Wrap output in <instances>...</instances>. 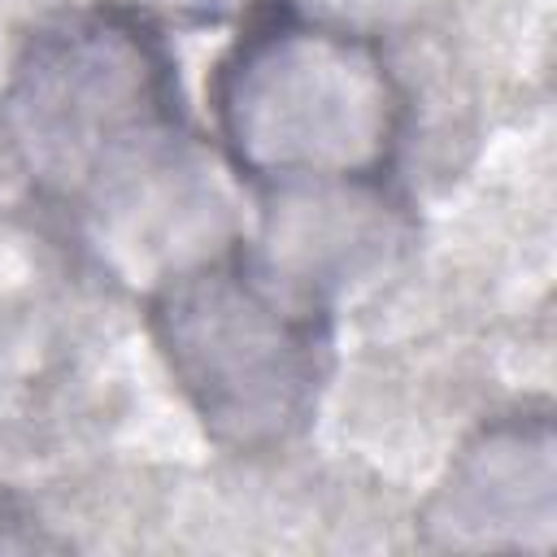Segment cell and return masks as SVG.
Segmentation results:
<instances>
[{
    "label": "cell",
    "instance_id": "obj_5",
    "mask_svg": "<svg viewBox=\"0 0 557 557\" xmlns=\"http://www.w3.org/2000/svg\"><path fill=\"white\" fill-rule=\"evenodd\" d=\"M413 535L435 553H548L557 535L553 409L540 400L483 418L426 492Z\"/></svg>",
    "mask_w": 557,
    "mask_h": 557
},
{
    "label": "cell",
    "instance_id": "obj_2",
    "mask_svg": "<svg viewBox=\"0 0 557 557\" xmlns=\"http://www.w3.org/2000/svg\"><path fill=\"white\" fill-rule=\"evenodd\" d=\"M144 313L165 374L213 444L270 457L313 426L335 305L283 278L248 239L148 292Z\"/></svg>",
    "mask_w": 557,
    "mask_h": 557
},
{
    "label": "cell",
    "instance_id": "obj_3",
    "mask_svg": "<svg viewBox=\"0 0 557 557\" xmlns=\"http://www.w3.org/2000/svg\"><path fill=\"white\" fill-rule=\"evenodd\" d=\"M187 122L161 22L122 0L65 4L35 22L9 65L0 131L30 191L65 209L100 170Z\"/></svg>",
    "mask_w": 557,
    "mask_h": 557
},
{
    "label": "cell",
    "instance_id": "obj_4",
    "mask_svg": "<svg viewBox=\"0 0 557 557\" xmlns=\"http://www.w3.org/2000/svg\"><path fill=\"white\" fill-rule=\"evenodd\" d=\"M239 187L218 144L178 122L100 170L61 213L91 270L144 300L174 274L248 239Z\"/></svg>",
    "mask_w": 557,
    "mask_h": 557
},
{
    "label": "cell",
    "instance_id": "obj_7",
    "mask_svg": "<svg viewBox=\"0 0 557 557\" xmlns=\"http://www.w3.org/2000/svg\"><path fill=\"white\" fill-rule=\"evenodd\" d=\"M261 4H274V9H287V13H300V17H313V22L357 30V35L387 44L392 35L426 22L444 0H261Z\"/></svg>",
    "mask_w": 557,
    "mask_h": 557
},
{
    "label": "cell",
    "instance_id": "obj_6",
    "mask_svg": "<svg viewBox=\"0 0 557 557\" xmlns=\"http://www.w3.org/2000/svg\"><path fill=\"white\" fill-rule=\"evenodd\" d=\"M257 196L261 231L248 244L265 265L326 305H335V296L357 278H370L392 248L405 244V218L392 183L283 187Z\"/></svg>",
    "mask_w": 557,
    "mask_h": 557
},
{
    "label": "cell",
    "instance_id": "obj_1",
    "mask_svg": "<svg viewBox=\"0 0 557 557\" xmlns=\"http://www.w3.org/2000/svg\"><path fill=\"white\" fill-rule=\"evenodd\" d=\"M213 144L252 191L392 183L409 87L387 44L257 4L209 83Z\"/></svg>",
    "mask_w": 557,
    "mask_h": 557
},
{
    "label": "cell",
    "instance_id": "obj_8",
    "mask_svg": "<svg viewBox=\"0 0 557 557\" xmlns=\"http://www.w3.org/2000/svg\"><path fill=\"white\" fill-rule=\"evenodd\" d=\"M48 548H65V540L48 531V522L30 500H22L0 483V553H48Z\"/></svg>",
    "mask_w": 557,
    "mask_h": 557
},
{
    "label": "cell",
    "instance_id": "obj_9",
    "mask_svg": "<svg viewBox=\"0 0 557 557\" xmlns=\"http://www.w3.org/2000/svg\"><path fill=\"white\" fill-rule=\"evenodd\" d=\"M139 9H148L152 17H174V22H191V26H218L231 17H248L261 0H135Z\"/></svg>",
    "mask_w": 557,
    "mask_h": 557
}]
</instances>
